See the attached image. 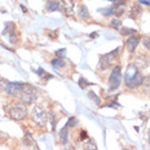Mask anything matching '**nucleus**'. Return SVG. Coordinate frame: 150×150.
Masks as SVG:
<instances>
[{
    "mask_svg": "<svg viewBox=\"0 0 150 150\" xmlns=\"http://www.w3.org/2000/svg\"><path fill=\"white\" fill-rule=\"evenodd\" d=\"M112 1H114V7L119 8L122 5H124V3H127L128 0H112Z\"/></svg>",
    "mask_w": 150,
    "mask_h": 150,
    "instance_id": "nucleus-28",
    "label": "nucleus"
},
{
    "mask_svg": "<svg viewBox=\"0 0 150 150\" xmlns=\"http://www.w3.org/2000/svg\"><path fill=\"white\" fill-rule=\"evenodd\" d=\"M142 80H144V76L140 73V69L135 64L128 65L126 69V74H124V82H126L127 88L128 89L137 88L139 86H141Z\"/></svg>",
    "mask_w": 150,
    "mask_h": 150,
    "instance_id": "nucleus-1",
    "label": "nucleus"
},
{
    "mask_svg": "<svg viewBox=\"0 0 150 150\" xmlns=\"http://www.w3.org/2000/svg\"><path fill=\"white\" fill-rule=\"evenodd\" d=\"M91 38H97V33H92L91 34Z\"/></svg>",
    "mask_w": 150,
    "mask_h": 150,
    "instance_id": "nucleus-32",
    "label": "nucleus"
},
{
    "mask_svg": "<svg viewBox=\"0 0 150 150\" xmlns=\"http://www.w3.org/2000/svg\"><path fill=\"white\" fill-rule=\"evenodd\" d=\"M67 141H69V128L65 126L60 132V142L62 145H65V144H67Z\"/></svg>",
    "mask_w": 150,
    "mask_h": 150,
    "instance_id": "nucleus-12",
    "label": "nucleus"
},
{
    "mask_svg": "<svg viewBox=\"0 0 150 150\" xmlns=\"http://www.w3.org/2000/svg\"><path fill=\"white\" fill-rule=\"evenodd\" d=\"M76 124H78V120L75 119V117H70L69 118V120H67V123H66V127L71 128V127H75Z\"/></svg>",
    "mask_w": 150,
    "mask_h": 150,
    "instance_id": "nucleus-20",
    "label": "nucleus"
},
{
    "mask_svg": "<svg viewBox=\"0 0 150 150\" xmlns=\"http://www.w3.org/2000/svg\"><path fill=\"white\" fill-rule=\"evenodd\" d=\"M118 54H119V48L114 49V51H111L110 53H106V54L100 56V58H98V70L105 71L106 69L110 67L111 65L115 62V60H117Z\"/></svg>",
    "mask_w": 150,
    "mask_h": 150,
    "instance_id": "nucleus-2",
    "label": "nucleus"
},
{
    "mask_svg": "<svg viewBox=\"0 0 150 150\" xmlns=\"http://www.w3.org/2000/svg\"><path fill=\"white\" fill-rule=\"evenodd\" d=\"M21 8H22V11H23V12H27V9H26V8H25V7H23V5H21Z\"/></svg>",
    "mask_w": 150,
    "mask_h": 150,
    "instance_id": "nucleus-33",
    "label": "nucleus"
},
{
    "mask_svg": "<svg viewBox=\"0 0 150 150\" xmlns=\"http://www.w3.org/2000/svg\"><path fill=\"white\" fill-rule=\"evenodd\" d=\"M60 9V3L57 0H48L45 3V11L47 12H54Z\"/></svg>",
    "mask_w": 150,
    "mask_h": 150,
    "instance_id": "nucleus-9",
    "label": "nucleus"
},
{
    "mask_svg": "<svg viewBox=\"0 0 150 150\" xmlns=\"http://www.w3.org/2000/svg\"><path fill=\"white\" fill-rule=\"evenodd\" d=\"M20 98H21V101H22L25 105L34 104V101L38 98L36 89L34 88L33 86H29V84H26V87L23 88V91L20 93Z\"/></svg>",
    "mask_w": 150,
    "mask_h": 150,
    "instance_id": "nucleus-4",
    "label": "nucleus"
},
{
    "mask_svg": "<svg viewBox=\"0 0 150 150\" xmlns=\"http://www.w3.org/2000/svg\"><path fill=\"white\" fill-rule=\"evenodd\" d=\"M88 96H89V98H92V101L95 102L96 105H100V104H101V100H100V97H98L97 95H96L95 92H92V91H91V92L88 93Z\"/></svg>",
    "mask_w": 150,
    "mask_h": 150,
    "instance_id": "nucleus-18",
    "label": "nucleus"
},
{
    "mask_svg": "<svg viewBox=\"0 0 150 150\" xmlns=\"http://www.w3.org/2000/svg\"><path fill=\"white\" fill-rule=\"evenodd\" d=\"M140 4H144V5H149L150 7V0H139Z\"/></svg>",
    "mask_w": 150,
    "mask_h": 150,
    "instance_id": "nucleus-29",
    "label": "nucleus"
},
{
    "mask_svg": "<svg viewBox=\"0 0 150 150\" xmlns=\"http://www.w3.org/2000/svg\"><path fill=\"white\" fill-rule=\"evenodd\" d=\"M108 106H109V108H118L119 104H118V102H111V104H109Z\"/></svg>",
    "mask_w": 150,
    "mask_h": 150,
    "instance_id": "nucleus-30",
    "label": "nucleus"
},
{
    "mask_svg": "<svg viewBox=\"0 0 150 150\" xmlns=\"http://www.w3.org/2000/svg\"><path fill=\"white\" fill-rule=\"evenodd\" d=\"M87 139H88V133H87L84 129H82V131H80V133H79V140H82V141H86Z\"/></svg>",
    "mask_w": 150,
    "mask_h": 150,
    "instance_id": "nucleus-27",
    "label": "nucleus"
},
{
    "mask_svg": "<svg viewBox=\"0 0 150 150\" xmlns=\"http://www.w3.org/2000/svg\"><path fill=\"white\" fill-rule=\"evenodd\" d=\"M132 34H137V31L135 29H128V27H123V29H120V35H123V36L132 35Z\"/></svg>",
    "mask_w": 150,
    "mask_h": 150,
    "instance_id": "nucleus-16",
    "label": "nucleus"
},
{
    "mask_svg": "<svg viewBox=\"0 0 150 150\" xmlns=\"http://www.w3.org/2000/svg\"><path fill=\"white\" fill-rule=\"evenodd\" d=\"M26 87V84L25 83H21V82H9L7 88H5V91H7L8 95H16V93H21L23 91V88Z\"/></svg>",
    "mask_w": 150,
    "mask_h": 150,
    "instance_id": "nucleus-7",
    "label": "nucleus"
},
{
    "mask_svg": "<svg viewBox=\"0 0 150 150\" xmlns=\"http://www.w3.org/2000/svg\"><path fill=\"white\" fill-rule=\"evenodd\" d=\"M52 66L54 67V69H62V67H65V65H66V62L64 61V58H53L52 60Z\"/></svg>",
    "mask_w": 150,
    "mask_h": 150,
    "instance_id": "nucleus-15",
    "label": "nucleus"
},
{
    "mask_svg": "<svg viewBox=\"0 0 150 150\" xmlns=\"http://www.w3.org/2000/svg\"><path fill=\"white\" fill-rule=\"evenodd\" d=\"M120 83H122V67L118 65V66L112 67L110 76H109V89L110 91L117 89L120 86Z\"/></svg>",
    "mask_w": 150,
    "mask_h": 150,
    "instance_id": "nucleus-5",
    "label": "nucleus"
},
{
    "mask_svg": "<svg viewBox=\"0 0 150 150\" xmlns=\"http://www.w3.org/2000/svg\"><path fill=\"white\" fill-rule=\"evenodd\" d=\"M141 86H144V88L148 91V92H150V76H148V78H144V80H142Z\"/></svg>",
    "mask_w": 150,
    "mask_h": 150,
    "instance_id": "nucleus-21",
    "label": "nucleus"
},
{
    "mask_svg": "<svg viewBox=\"0 0 150 150\" xmlns=\"http://www.w3.org/2000/svg\"><path fill=\"white\" fill-rule=\"evenodd\" d=\"M31 119L34 123H36L39 127H45L47 119H48V114L42 106L35 105L31 110Z\"/></svg>",
    "mask_w": 150,
    "mask_h": 150,
    "instance_id": "nucleus-3",
    "label": "nucleus"
},
{
    "mask_svg": "<svg viewBox=\"0 0 150 150\" xmlns=\"http://www.w3.org/2000/svg\"><path fill=\"white\" fill-rule=\"evenodd\" d=\"M110 1H111V0H110Z\"/></svg>",
    "mask_w": 150,
    "mask_h": 150,
    "instance_id": "nucleus-36",
    "label": "nucleus"
},
{
    "mask_svg": "<svg viewBox=\"0 0 150 150\" xmlns=\"http://www.w3.org/2000/svg\"><path fill=\"white\" fill-rule=\"evenodd\" d=\"M140 36L139 35H132V36H129L127 39V42H126V47H127V49H128V52H131V53H133L136 51V48H137V45L140 44Z\"/></svg>",
    "mask_w": 150,
    "mask_h": 150,
    "instance_id": "nucleus-8",
    "label": "nucleus"
},
{
    "mask_svg": "<svg viewBox=\"0 0 150 150\" xmlns=\"http://www.w3.org/2000/svg\"><path fill=\"white\" fill-rule=\"evenodd\" d=\"M142 45L145 47V49H148V51H150V36H148V38H144V39H142Z\"/></svg>",
    "mask_w": 150,
    "mask_h": 150,
    "instance_id": "nucleus-25",
    "label": "nucleus"
},
{
    "mask_svg": "<svg viewBox=\"0 0 150 150\" xmlns=\"http://www.w3.org/2000/svg\"><path fill=\"white\" fill-rule=\"evenodd\" d=\"M62 5H64L65 11H66L67 14L73 13V9H74V0H61Z\"/></svg>",
    "mask_w": 150,
    "mask_h": 150,
    "instance_id": "nucleus-13",
    "label": "nucleus"
},
{
    "mask_svg": "<svg viewBox=\"0 0 150 150\" xmlns=\"http://www.w3.org/2000/svg\"><path fill=\"white\" fill-rule=\"evenodd\" d=\"M124 150H126V149H124Z\"/></svg>",
    "mask_w": 150,
    "mask_h": 150,
    "instance_id": "nucleus-37",
    "label": "nucleus"
},
{
    "mask_svg": "<svg viewBox=\"0 0 150 150\" xmlns=\"http://www.w3.org/2000/svg\"><path fill=\"white\" fill-rule=\"evenodd\" d=\"M78 17L83 21H86L89 18V12H88V8H87L86 5H80V7L78 8Z\"/></svg>",
    "mask_w": 150,
    "mask_h": 150,
    "instance_id": "nucleus-10",
    "label": "nucleus"
},
{
    "mask_svg": "<svg viewBox=\"0 0 150 150\" xmlns=\"http://www.w3.org/2000/svg\"><path fill=\"white\" fill-rule=\"evenodd\" d=\"M141 13H142V11H141V8L140 7H137V5H135L132 9H131V12H129V17L132 18V20H137V18L141 16Z\"/></svg>",
    "mask_w": 150,
    "mask_h": 150,
    "instance_id": "nucleus-14",
    "label": "nucleus"
},
{
    "mask_svg": "<svg viewBox=\"0 0 150 150\" xmlns=\"http://www.w3.org/2000/svg\"><path fill=\"white\" fill-rule=\"evenodd\" d=\"M54 54H56V57H57V58L65 57V54H66V49H65V48L58 49V51H56V52H54Z\"/></svg>",
    "mask_w": 150,
    "mask_h": 150,
    "instance_id": "nucleus-24",
    "label": "nucleus"
},
{
    "mask_svg": "<svg viewBox=\"0 0 150 150\" xmlns=\"http://www.w3.org/2000/svg\"><path fill=\"white\" fill-rule=\"evenodd\" d=\"M149 136H150V132H149ZM149 139H150V137H149Z\"/></svg>",
    "mask_w": 150,
    "mask_h": 150,
    "instance_id": "nucleus-35",
    "label": "nucleus"
},
{
    "mask_svg": "<svg viewBox=\"0 0 150 150\" xmlns=\"http://www.w3.org/2000/svg\"><path fill=\"white\" fill-rule=\"evenodd\" d=\"M9 117L14 120H22L27 117V108L25 104H16L9 109Z\"/></svg>",
    "mask_w": 150,
    "mask_h": 150,
    "instance_id": "nucleus-6",
    "label": "nucleus"
},
{
    "mask_svg": "<svg viewBox=\"0 0 150 150\" xmlns=\"http://www.w3.org/2000/svg\"><path fill=\"white\" fill-rule=\"evenodd\" d=\"M54 117H56L54 112H53V111H49L48 118H49V119H51V122H52V131L56 129V120H54Z\"/></svg>",
    "mask_w": 150,
    "mask_h": 150,
    "instance_id": "nucleus-22",
    "label": "nucleus"
},
{
    "mask_svg": "<svg viewBox=\"0 0 150 150\" xmlns=\"http://www.w3.org/2000/svg\"><path fill=\"white\" fill-rule=\"evenodd\" d=\"M29 150H39V149H38V146H36V145H34V144H33V145L30 146V149H29Z\"/></svg>",
    "mask_w": 150,
    "mask_h": 150,
    "instance_id": "nucleus-31",
    "label": "nucleus"
},
{
    "mask_svg": "<svg viewBox=\"0 0 150 150\" xmlns=\"http://www.w3.org/2000/svg\"><path fill=\"white\" fill-rule=\"evenodd\" d=\"M115 7H111V8H108V9H102V16H105V17H109V16H111V14H114L115 13Z\"/></svg>",
    "mask_w": 150,
    "mask_h": 150,
    "instance_id": "nucleus-19",
    "label": "nucleus"
},
{
    "mask_svg": "<svg viewBox=\"0 0 150 150\" xmlns=\"http://www.w3.org/2000/svg\"><path fill=\"white\" fill-rule=\"evenodd\" d=\"M66 150H75V149H74V148H67Z\"/></svg>",
    "mask_w": 150,
    "mask_h": 150,
    "instance_id": "nucleus-34",
    "label": "nucleus"
},
{
    "mask_svg": "<svg viewBox=\"0 0 150 150\" xmlns=\"http://www.w3.org/2000/svg\"><path fill=\"white\" fill-rule=\"evenodd\" d=\"M79 86H80V88L84 89L86 87H88L89 86V82L87 79H84L83 76H80V79H79Z\"/></svg>",
    "mask_w": 150,
    "mask_h": 150,
    "instance_id": "nucleus-23",
    "label": "nucleus"
},
{
    "mask_svg": "<svg viewBox=\"0 0 150 150\" xmlns=\"http://www.w3.org/2000/svg\"><path fill=\"white\" fill-rule=\"evenodd\" d=\"M110 27H112V29H115V30L122 29V21L119 18H114V20L110 22Z\"/></svg>",
    "mask_w": 150,
    "mask_h": 150,
    "instance_id": "nucleus-17",
    "label": "nucleus"
},
{
    "mask_svg": "<svg viewBox=\"0 0 150 150\" xmlns=\"http://www.w3.org/2000/svg\"><path fill=\"white\" fill-rule=\"evenodd\" d=\"M83 148H84V150H97V145H96L95 140L88 137V139L83 142Z\"/></svg>",
    "mask_w": 150,
    "mask_h": 150,
    "instance_id": "nucleus-11",
    "label": "nucleus"
},
{
    "mask_svg": "<svg viewBox=\"0 0 150 150\" xmlns=\"http://www.w3.org/2000/svg\"><path fill=\"white\" fill-rule=\"evenodd\" d=\"M31 142H33V139H31V133L27 132V133H26V137H25V140H23V144H25V145H30Z\"/></svg>",
    "mask_w": 150,
    "mask_h": 150,
    "instance_id": "nucleus-26",
    "label": "nucleus"
}]
</instances>
